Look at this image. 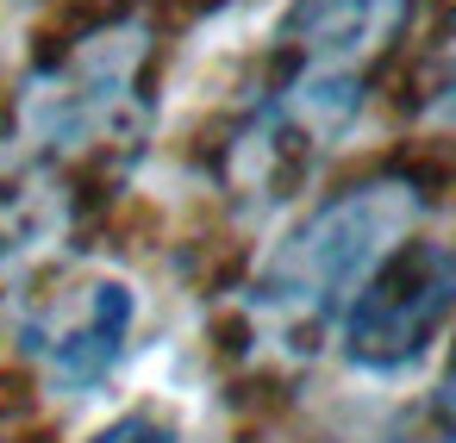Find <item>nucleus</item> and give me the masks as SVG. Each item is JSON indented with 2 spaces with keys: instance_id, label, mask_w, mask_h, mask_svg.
<instances>
[{
  "instance_id": "obj_1",
  "label": "nucleus",
  "mask_w": 456,
  "mask_h": 443,
  "mask_svg": "<svg viewBox=\"0 0 456 443\" xmlns=\"http://www.w3.org/2000/svg\"><path fill=\"white\" fill-rule=\"evenodd\" d=\"M419 213L425 200L412 181H362L325 200L288 244H275V256L250 281V318L263 325V337L313 356L356 300V287L412 238Z\"/></svg>"
},
{
  "instance_id": "obj_2",
  "label": "nucleus",
  "mask_w": 456,
  "mask_h": 443,
  "mask_svg": "<svg viewBox=\"0 0 456 443\" xmlns=\"http://www.w3.org/2000/svg\"><path fill=\"white\" fill-rule=\"evenodd\" d=\"M456 294V262L437 238L400 244L344 306V356L369 375H394L431 350Z\"/></svg>"
},
{
  "instance_id": "obj_3",
  "label": "nucleus",
  "mask_w": 456,
  "mask_h": 443,
  "mask_svg": "<svg viewBox=\"0 0 456 443\" xmlns=\"http://www.w3.org/2000/svg\"><path fill=\"white\" fill-rule=\"evenodd\" d=\"M132 318H138V300L126 281H88L82 300L69 306H51V312H26L20 318V343L26 356L45 362L51 381L63 387H101L132 337Z\"/></svg>"
},
{
  "instance_id": "obj_4",
  "label": "nucleus",
  "mask_w": 456,
  "mask_h": 443,
  "mask_svg": "<svg viewBox=\"0 0 456 443\" xmlns=\"http://www.w3.org/2000/svg\"><path fill=\"white\" fill-rule=\"evenodd\" d=\"M406 26V0H294L281 38L306 57V69H356L394 44Z\"/></svg>"
},
{
  "instance_id": "obj_5",
  "label": "nucleus",
  "mask_w": 456,
  "mask_h": 443,
  "mask_svg": "<svg viewBox=\"0 0 456 443\" xmlns=\"http://www.w3.org/2000/svg\"><path fill=\"white\" fill-rule=\"evenodd\" d=\"M88 443H182V437H175V424H163V418H151V412H126V418H113L107 431H94Z\"/></svg>"
}]
</instances>
